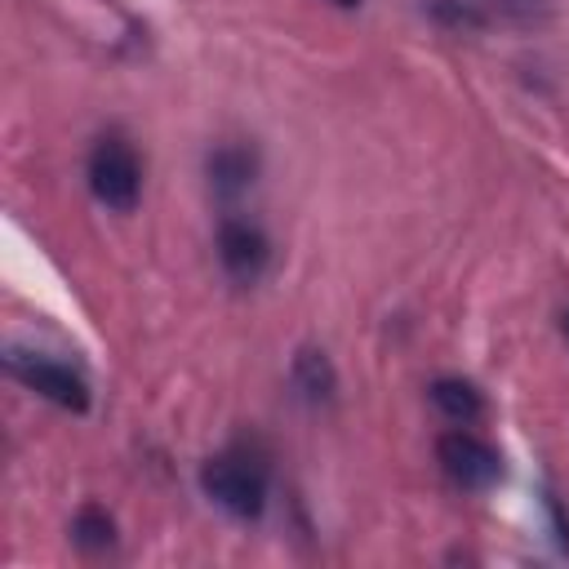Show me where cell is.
Masks as SVG:
<instances>
[{
  "label": "cell",
  "instance_id": "7",
  "mask_svg": "<svg viewBox=\"0 0 569 569\" xmlns=\"http://www.w3.org/2000/svg\"><path fill=\"white\" fill-rule=\"evenodd\" d=\"M431 405L449 418V422H476L480 418V409H485V400H480V391L467 382V378H436L431 382Z\"/></svg>",
  "mask_w": 569,
  "mask_h": 569
},
{
  "label": "cell",
  "instance_id": "3",
  "mask_svg": "<svg viewBox=\"0 0 569 569\" xmlns=\"http://www.w3.org/2000/svg\"><path fill=\"white\" fill-rule=\"evenodd\" d=\"M4 365L36 396H44V400H53V405H62L71 413H84L89 409V382L71 365H62V360H53L44 351H22V347H9Z\"/></svg>",
  "mask_w": 569,
  "mask_h": 569
},
{
  "label": "cell",
  "instance_id": "2",
  "mask_svg": "<svg viewBox=\"0 0 569 569\" xmlns=\"http://www.w3.org/2000/svg\"><path fill=\"white\" fill-rule=\"evenodd\" d=\"M89 191L111 213H133L138 191H142V160L120 133H107V138L93 142V151H89Z\"/></svg>",
  "mask_w": 569,
  "mask_h": 569
},
{
  "label": "cell",
  "instance_id": "11",
  "mask_svg": "<svg viewBox=\"0 0 569 569\" xmlns=\"http://www.w3.org/2000/svg\"><path fill=\"white\" fill-rule=\"evenodd\" d=\"M333 4H342V9H356V4H360V0H333Z\"/></svg>",
  "mask_w": 569,
  "mask_h": 569
},
{
  "label": "cell",
  "instance_id": "12",
  "mask_svg": "<svg viewBox=\"0 0 569 569\" xmlns=\"http://www.w3.org/2000/svg\"><path fill=\"white\" fill-rule=\"evenodd\" d=\"M565 333H569V316H565Z\"/></svg>",
  "mask_w": 569,
  "mask_h": 569
},
{
  "label": "cell",
  "instance_id": "5",
  "mask_svg": "<svg viewBox=\"0 0 569 569\" xmlns=\"http://www.w3.org/2000/svg\"><path fill=\"white\" fill-rule=\"evenodd\" d=\"M218 262L236 284H253L271 262V244H267L262 227H253L249 218H222V227H218Z\"/></svg>",
  "mask_w": 569,
  "mask_h": 569
},
{
  "label": "cell",
  "instance_id": "8",
  "mask_svg": "<svg viewBox=\"0 0 569 569\" xmlns=\"http://www.w3.org/2000/svg\"><path fill=\"white\" fill-rule=\"evenodd\" d=\"M293 387H298L311 405L329 400V396H333V387H338L329 356H325V351H298V360H293Z\"/></svg>",
  "mask_w": 569,
  "mask_h": 569
},
{
  "label": "cell",
  "instance_id": "10",
  "mask_svg": "<svg viewBox=\"0 0 569 569\" xmlns=\"http://www.w3.org/2000/svg\"><path fill=\"white\" fill-rule=\"evenodd\" d=\"M431 9H436L440 18H449V22H458V27H476V22H480V13H476L471 4H462V0H431Z\"/></svg>",
  "mask_w": 569,
  "mask_h": 569
},
{
  "label": "cell",
  "instance_id": "1",
  "mask_svg": "<svg viewBox=\"0 0 569 569\" xmlns=\"http://www.w3.org/2000/svg\"><path fill=\"white\" fill-rule=\"evenodd\" d=\"M200 489L236 520H258L267 507V467L249 449H222L200 467Z\"/></svg>",
  "mask_w": 569,
  "mask_h": 569
},
{
  "label": "cell",
  "instance_id": "9",
  "mask_svg": "<svg viewBox=\"0 0 569 569\" xmlns=\"http://www.w3.org/2000/svg\"><path fill=\"white\" fill-rule=\"evenodd\" d=\"M71 533H76V542L84 551H107L116 542V525H111V516L102 507H80V516L71 520Z\"/></svg>",
  "mask_w": 569,
  "mask_h": 569
},
{
  "label": "cell",
  "instance_id": "4",
  "mask_svg": "<svg viewBox=\"0 0 569 569\" xmlns=\"http://www.w3.org/2000/svg\"><path fill=\"white\" fill-rule=\"evenodd\" d=\"M436 453H440L445 476H449L453 485H462V489H489V485L502 476L498 449L485 445V440L471 436V431H449V436H440Z\"/></svg>",
  "mask_w": 569,
  "mask_h": 569
},
{
  "label": "cell",
  "instance_id": "6",
  "mask_svg": "<svg viewBox=\"0 0 569 569\" xmlns=\"http://www.w3.org/2000/svg\"><path fill=\"white\" fill-rule=\"evenodd\" d=\"M253 173H258V160H253L249 147H218V151H209V182H213L218 196L231 200V196L249 191Z\"/></svg>",
  "mask_w": 569,
  "mask_h": 569
}]
</instances>
